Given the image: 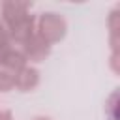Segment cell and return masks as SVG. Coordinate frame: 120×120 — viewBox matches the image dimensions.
Here are the masks:
<instances>
[{"instance_id": "6da1fadb", "label": "cell", "mask_w": 120, "mask_h": 120, "mask_svg": "<svg viewBox=\"0 0 120 120\" xmlns=\"http://www.w3.org/2000/svg\"><path fill=\"white\" fill-rule=\"evenodd\" d=\"M0 120H9V114L8 112H0Z\"/></svg>"}, {"instance_id": "7a4b0ae2", "label": "cell", "mask_w": 120, "mask_h": 120, "mask_svg": "<svg viewBox=\"0 0 120 120\" xmlns=\"http://www.w3.org/2000/svg\"><path fill=\"white\" fill-rule=\"evenodd\" d=\"M41 120H43V118H41Z\"/></svg>"}]
</instances>
